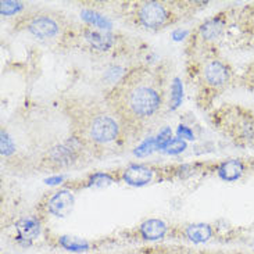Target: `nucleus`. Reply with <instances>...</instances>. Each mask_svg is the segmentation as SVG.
<instances>
[{
	"mask_svg": "<svg viewBox=\"0 0 254 254\" xmlns=\"http://www.w3.org/2000/svg\"><path fill=\"white\" fill-rule=\"evenodd\" d=\"M123 179L128 185L143 186L153 179V170L146 165L132 164L124 170Z\"/></svg>",
	"mask_w": 254,
	"mask_h": 254,
	"instance_id": "obj_7",
	"label": "nucleus"
},
{
	"mask_svg": "<svg viewBox=\"0 0 254 254\" xmlns=\"http://www.w3.org/2000/svg\"><path fill=\"white\" fill-rule=\"evenodd\" d=\"M74 201H75L74 194L69 190H67V189L59 190V192H56L55 194H52L49 197V213H52L56 217H67L72 211Z\"/></svg>",
	"mask_w": 254,
	"mask_h": 254,
	"instance_id": "obj_5",
	"label": "nucleus"
},
{
	"mask_svg": "<svg viewBox=\"0 0 254 254\" xmlns=\"http://www.w3.org/2000/svg\"><path fill=\"white\" fill-rule=\"evenodd\" d=\"M60 246L64 248L68 252H76V253H81V252H86L89 250L90 245L83 239L75 238V236H60L59 239Z\"/></svg>",
	"mask_w": 254,
	"mask_h": 254,
	"instance_id": "obj_15",
	"label": "nucleus"
},
{
	"mask_svg": "<svg viewBox=\"0 0 254 254\" xmlns=\"http://www.w3.org/2000/svg\"><path fill=\"white\" fill-rule=\"evenodd\" d=\"M225 29V20L222 17H215L206 21L200 27V35L204 41H217Z\"/></svg>",
	"mask_w": 254,
	"mask_h": 254,
	"instance_id": "obj_12",
	"label": "nucleus"
},
{
	"mask_svg": "<svg viewBox=\"0 0 254 254\" xmlns=\"http://www.w3.org/2000/svg\"><path fill=\"white\" fill-rule=\"evenodd\" d=\"M163 95L157 79L149 71H133L113 89L109 100L111 110L128 123H142L161 107Z\"/></svg>",
	"mask_w": 254,
	"mask_h": 254,
	"instance_id": "obj_1",
	"label": "nucleus"
},
{
	"mask_svg": "<svg viewBox=\"0 0 254 254\" xmlns=\"http://www.w3.org/2000/svg\"><path fill=\"white\" fill-rule=\"evenodd\" d=\"M72 142H74V139L65 142V143L60 144L59 147H56V149H53V150L50 151L52 161L59 163L60 165L71 164L72 161H75L76 149H78V146H76V144H72Z\"/></svg>",
	"mask_w": 254,
	"mask_h": 254,
	"instance_id": "obj_10",
	"label": "nucleus"
},
{
	"mask_svg": "<svg viewBox=\"0 0 254 254\" xmlns=\"http://www.w3.org/2000/svg\"><path fill=\"white\" fill-rule=\"evenodd\" d=\"M17 234H18V239L22 241L24 243H31V242L36 239L39 234H41V224L39 221L34 218V217H25L17 222Z\"/></svg>",
	"mask_w": 254,
	"mask_h": 254,
	"instance_id": "obj_8",
	"label": "nucleus"
},
{
	"mask_svg": "<svg viewBox=\"0 0 254 254\" xmlns=\"http://www.w3.org/2000/svg\"><path fill=\"white\" fill-rule=\"evenodd\" d=\"M82 14L83 18L88 21V22H90V24H93L95 27L110 28V22L103 15H99V14L93 13V11H83Z\"/></svg>",
	"mask_w": 254,
	"mask_h": 254,
	"instance_id": "obj_16",
	"label": "nucleus"
},
{
	"mask_svg": "<svg viewBox=\"0 0 254 254\" xmlns=\"http://www.w3.org/2000/svg\"><path fill=\"white\" fill-rule=\"evenodd\" d=\"M186 149L185 140L182 139H171L168 143L164 146V150L168 153V154H177V153H181Z\"/></svg>",
	"mask_w": 254,
	"mask_h": 254,
	"instance_id": "obj_17",
	"label": "nucleus"
},
{
	"mask_svg": "<svg viewBox=\"0 0 254 254\" xmlns=\"http://www.w3.org/2000/svg\"><path fill=\"white\" fill-rule=\"evenodd\" d=\"M137 20L146 28L157 29L164 27L170 21V11L164 3L160 1H143L139 3L136 8Z\"/></svg>",
	"mask_w": 254,
	"mask_h": 254,
	"instance_id": "obj_3",
	"label": "nucleus"
},
{
	"mask_svg": "<svg viewBox=\"0 0 254 254\" xmlns=\"http://www.w3.org/2000/svg\"><path fill=\"white\" fill-rule=\"evenodd\" d=\"M185 234L193 243H204L213 236V229L208 224H193L186 228Z\"/></svg>",
	"mask_w": 254,
	"mask_h": 254,
	"instance_id": "obj_13",
	"label": "nucleus"
},
{
	"mask_svg": "<svg viewBox=\"0 0 254 254\" xmlns=\"http://www.w3.org/2000/svg\"><path fill=\"white\" fill-rule=\"evenodd\" d=\"M28 31L39 39L55 38L60 32V24L52 15H34L27 24Z\"/></svg>",
	"mask_w": 254,
	"mask_h": 254,
	"instance_id": "obj_4",
	"label": "nucleus"
},
{
	"mask_svg": "<svg viewBox=\"0 0 254 254\" xmlns=\"http://www.w3.org/2000/svg\"><path fill=\"white\" fill-rule=\"evenodd\" d=\"M85 38L89 42L90 46H93L97 50H109L113 46V39L110 35L102 34L93 29H88L85 31Z\"/></svg>",
	"mask_w": 254,
	"mask_h": 254,
	"instance_id": "obj_14",
	"label": "nucleus"
},
{
	"mask_svg": "<svg viewBox=\"0 0 254 254\" xmlns=\"http://www.w3.org/2000/svg\"><path fill=\"white\" fill-rule=\"evenodd\" d=\"M203 76L208 85H211L214 88H220L229 81V69L220 60H211L204 65Z\"/></svg>",
	"mask_w": 254,
	"mask_h": 254,
	"instance_id": "obj_6",
	"label": "nucleus"
},
{
	"mask_svg": "<svg viewBox=\"0 0 254 254\" xmlns=\"http://www.w3.org/2000/svg\"><path fill=\"white\" fill-rule=\"evenodd\" d=\"M178 133H179V136L186 137V139H194V135H193L192 130L188 129V128L184 127V125H181V127L178 128Z\"/></svg>",
	"mask_w": 254,
	"mask_h": 254,
	"instance_id": "obj_22",
	"label": "nucleus"
},
{
	"mask_svg": "<svg viewBox=\"0 0 254 254\" xmlns=\"http://www.w3.org/2000/svg\"><path fill=\"white\" fill-rule=\"evenodd\" d=\"M75 127L78 135L86 143L109 144L116 142L121 132V125L117 114L111 107L104 104L93 103L78 110L75 116Z\"/></svg>",
	"mask_w": 254,
	"mask_h": 254,
	"instance_id": "obj_2",
	"label": "nucleus"
},
{
	"mask_svg": "<svg viewBox=\"0 0 254 254\" xmlns=\"http://www.w3.org/2000/svg\"><path fill=\"white\" fill-rule=\"evenodd\" d=\"M139 232L144 241H160L167 234V225L164 221L151 218V220L144 221L139 228Z\"/></svg>",
	"mask_w": 254,
	"mask_h": 254,
	"instance_id": "obj_9",
	"label": "nucleus"
},
{
	"mask_svg": "<svg viewBox=\"0 0 254 254\" xmlns=\"http://www.w3.org/2000/svg\"><path fill=\"white\" fill-rule=\"evenodd\" d=\"M243 172H245V165L241 160L224 161L218 168V175L227 182H235V181L241 179Z\"/></svg>",
	"mask_w": 254,
	"mask_h": 254,
	"instance_id": "obj_11",
	"label": "nucleus"
},
{
	"mask_svg": "<svg viewBox=\"0 0 254 254\" xmlns=\"http://www.w3.org/2000/svg\"><path fill=\"white\" fill-rule=\"evenodd\" d=\"M110 182H113V178H111L109 174H95L90 178V185L103 186L106 184H110Z\"/></svg>",
	"mask_w": 254,
	"mask_h": 254,
	"instance_id": "obj_20",
	"label": "nucleus"
},
{
	"mask_svg": "<svg viewBox=\"0 0 254 254\" xmlns=\"http://www.w3.org/2000/svg\"><path fill=\"white\" fill-rule=\"evenodd\" d=\"M63 177H56V178H49L46 182L50 184V185H53V184H59V182H62Z\"/></svg>",
	"mask_w": 254,
	"mask_h": 254,
	"instance_id": "obj_23",
	"label": "nucleus"
},
{
	"mask_svg": "<svg viewBox=\"0 0 254 254\" xmlns=\"http://www.w3.org/2000/svg\"><path fill=\"white\" fill-rule=\"evenodd\" d=\"M13 150L14 146L13 142H11V139L7 136L4 132H1V153L7 156V154H10Z\"/></svg>",
	"mask_w": 254,
	"mask_h": 254,
	"instance_id": "obj_21",
	"label": "nucleus"
},
{
	"mask_svg": "<svg viewBox=\"0 0 254 254\" xmlns=\"http://www.w3.org/2000/svg\"><path fill=\"white\" fill-rule=\"evenodd\" d=\"M172 107L175 109V107H178L179 103H181V100H182V92H184V89H182V85H181V82H179L178 79H175V82L172 83Z\"/></svg>",
	"mask_w": 254,
	"mask_h": 254,
	"instance_id": "obj_18",
	"label": "nucleus"
},
{
	"mask_svg": "<svg viewBox=\"0 0 254 254\" xmlns=\"http://www.w3.org/2000/svg\"><path fill=\"white\" fill-rule=\"evenodd\" d=\"M22 8L21 3L17 1H1V14L3 15H13Z\"/></svg>",
	"mask_w": 254,
	"mask_h": 254,
	"instance_id": "obj_19",
	"label": "nucleus"
}]
</instances>
